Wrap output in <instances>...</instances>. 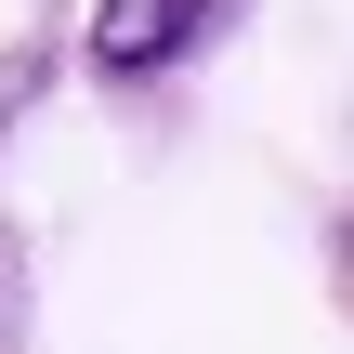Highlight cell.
Here are the masks:
<instances>
[{
  "instance_id": "1",
  "label": "cell",
  "mask_w": 354,
  "mask_h": 354,
  "mask_svg": "<svg viewBox=\"0 0 354 354\" xmlns=\"http://www.w3.org/2000/svg\"><path fill=\"white\" fill-rule=\"evenodd\" d=\"M223 26V0H92V66L105 79H158Z\"/></svg>"
},
{
  "instance_id": "2",
  "label": "cell",
  "mask_w": 354,
  "mask_h": 354,
  "mask_svg": "<svg viewBox=\"0 0 354 354\" xmlns=\"http://www.w3.org/2000/svg\"><path fill=\"white\" fill-rule=\"evenodd\" d=\"M13 315H26V276H13V250H0V342H13Z\"/></svg>"
}]
</instances>
